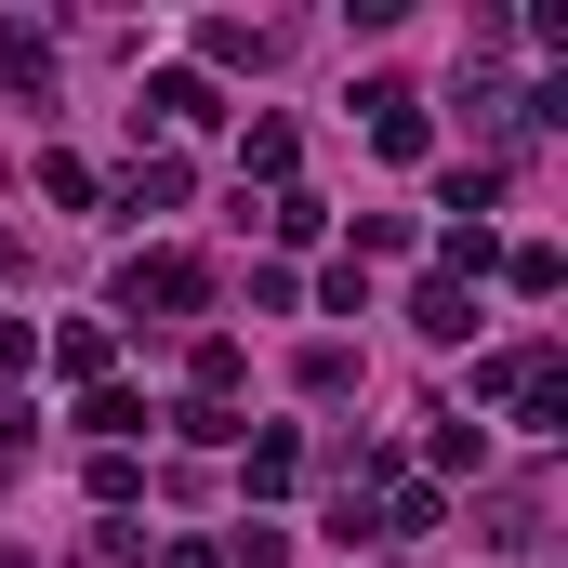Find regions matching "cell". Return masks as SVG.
Returning a JSON list of instances; mask_svg holds the SVG:
<instances>
[{
    "mask_svg": "<svg viewBox=\"0 0 568 568\" xmlns=\"http://www.w3.org/2000/svg\"><path fill=\"white\" fill-rule=\"evenodd\" d=\"M106 304H120V317H199V304H212V265H199V252H133Z\"/></svg>",
    "mask_w": 568,
    "mask_h": 568,
    "instance_id": "cell-1",
    "label": "cell"
},
{
    "mask_svg": "<svg viewBox=\"0 0 568 568\" xmlns=\"http://www.w3.org/2000/svg\"><path fill=\"white\" fill-rule=\"evenodd\" d=\"M357 106H371V145H384V159H424L436 145V106L410 80H357Z\"/></svg>",
    "mask_w": 568,
    "mask_h": 568,
    "instance_id": "cell-2",
    "label": "cell"
},
{
    "mask_svg": "<svg viewBox=\"0 0 568 568\" xmlns=\"http://www.w3.org/2000/svg\"><path fill=\"white\" fill-rule=\"evenodd\" d=\"M239 489H252V516H265V503H291V489H304V436H291V424L239 436Z\"/></svg>",
    "mask_w": 568,
    "mask_h": 568,
    "instance_id": "cell-3",
    "label": "cell"
},
{
    "mask_svg": "<svg viewBox=\"0 0 568 568\" xmlns=\"http://www.w3.org/2000/svg\"><path fill=\"white\" fill-rule=\"evenodd\" d=\"M185 185H199V172H185V159H172V145H145L133 172H120V185H106V212H133V225H145V212H185Z\"/></svg>",
    "mask_w": 568,
    "mask_h": 568,
    "instance_id": "cell-4",
    "label": "cell"
},
{
    "mask_svg": "<svg viewBox=\"0 0 568 568\" xmlns=\"http://www.w3.org/2000/svg\"><path fill=\"white\" fill-rule=\"evenodd\" d=\"M239 384H252V344H239V331H199V344H185V397L239 410Z\"/></svg>",
    "mask_w": 568,
    "mask_h": 568,
    "instance_id": "cell-5",
    "label": "cell"
},
{
    "mask_svg": "<svg viewBox=\"0 0 568 568\" xmlns=\"http://www.w3.org/2000/svg\"><path fill=\"white\" fill-rule=\"evenodd\" d=\"M0 93H27V106H53V27H27V13H0Z\"/></svg>",
    "mask_w": 568,
    "mask_h": 568,
    "instance_id": "cell-6",
    "label": "cell"
},
{
    "mask_svg": "<svg viewBox=\"0 0 568 568\" xmlns=\"http://www.w3.org/2000/svg\"><path fill=\"white\" fill-rule=\"evenodd\" d=\"M199 53H212V67H278V53H291V27H252V13H212V27H199ZM212 67H199V80H212Z\"/></svg>",
    "mask_w": 568,
    "mask_h": 568,
    "instance_id": "cell-7",
    "label": "cell"
},
{
    "mask_svg": "<svg viewBox=\"0 0 568 568\" xmlns=\"http://www.w3.org/2000/svg\"><path fill=\"white\" fill-rule=\"evenodd\" d=\"M53 371H67L80 397H93V384H120V344H106V317H67V331H53Z\"/></svg>",
    "mask_w": 568,
    "mask_h": 568,
    "instance_id": "cell-8",
    "label": "cell"
},
{
    "mask_svg": "<svg viewBox=\"0 0 568 568\" xmlns=\"http://www.w3.org/2000/svg\"><path fill=\"white\" fill-rule=\"evenodd\" d=\"M436 529H449V489L436 476H397L384 489V542H436Z\"/></svg>",
    "mask_w": 568,
    "mask_h": 568,
    "instance_id": "cell-9",
    "label": "cell"
},
{
    "mask_svg": "<svg viewBox=\"0 0 568 568\" xmlns=\"http://www.w3.org/2000/svg\"><path fill=\"white\" fill-rule=\"evenodd\" d=\"M516 424H529V436H568V344H542V371L516 384Z\"/></svg>",
    "mask_w": 568,
    "mask_h": 568,
    "instance_id": "cell-10",
    "label": "cell"
},
{
    "mask_svg": "<svg viewBox=\"0 0 568 568\" xmlns=\"http://www.w3.org/2000/svg\"><path fill=\"white\" fill-rule=\"evenodd\" d=\"M145 120H172V133H185V120H225V93H212L199 67H159V80H145Z\"/></svg>",
    "mask_w": 568,
    "mask_h": 568,
    "instance_id": "cell-11",
    "label": "cell"
},
{
    "mask_svg": "<svg viewBox=\"0 0 568 568\" xmlns=\"http://www.w3.org/2000/svg\"><path fill=\"white\" fill-rule=\"evenodd\" d=\"M291 384H304L317 410H331V397H357V344H344V331H317V344L291 357Z\"/></svg>",
    "mask_w": 568,
    "mask_h": 568,
    "instance_id": "cell-12",
    "label": "cell"
},
{
    "mask_svg": "<svg viewBox=\"0 0 568 568\" xmlns=\"http://www.w3.org/2000/svg\"><path fill=\"white\" fill-rule=\"evenodd\" d=\"M410 331H424V344H476V291L424 278V291H410Z\"/></svg>",
    "mask_w": 568,
    "mask_h": 568,
    "instance_id": "cell-13",
    "label": "cell"
},
{
    "mask_svg": "<svg viewBox=\"0 0 568 568\" xmlns=\"http://www.w3.org/2000/svg\"><path fill=\"white\" fill-rule=\"evenodd\" d=\"M80 436H93V449H133V436H145V397H133V384H93V397H80Z\"/></svg>",
    "mask_w": 568,
    "mask_h": 568,
    "instance_id": "cell-14",
    "label": "cell"
},
{
    "mask_svg": "<svg viewBox=\"0 0 568 568\" xmlns=\"http://www.w3.org/2000/svg\"><path fill=\"white\" fill-rule=\"evenodd\" d=\"M291 159H304L291 120H252V133H239V199H252V185H291Z\"/></svg>",
    "mask_w": 568,
    "mask_h": 568,
    "instance_id": "cell-15",
    "label": "cell"
},
{
    "mask_svg": "<svg viewBox=\"0 0 568 568\" xmlns=\"http://www.w3.org/2000/svg\"><path fill=\"white\" fill-rule=\"evenodd\" d=\"M503 212V172L476 159V172H436V225H489Z\"/></svg>",
    "mask_w": 568,
    "mask_h": 568,
    "instance_id": "cell-16",
    "label": "cell"
},
{
    "mask_svg": "<svg viewBox=\"0 0 568 568\" xmlns=\"http://www.w3.org/2000/svg\"><path fill=\"white\" fill-rule=\"evenodd\" d=\"M436 424V476H489V424H463V410H424Z\"/></svg>",
    "mask_w": 568,
    "mask_h": 568,
    "instance_id": "cell-17",
    "label": "cell"
},
{
    "mask_svg": "<svg viewBox=\"0 0 568 568\" xmlns=\"http://www.w3.org/2000/svg\"><path fill=\"white\" fill-rule=\"evenodd\" d=\"M212 556H225V568H291V529H278V516H239Z\"/></svg>",
    "mask_w": 568,
    "mask_h": 568,
    "instance_id": "cell-18",
    "label": "cell"
},
{
    "mask_svg": "<svg viewBox=\"0 0 568 568\" xmlns=\"http://www.w3.org/2000/svg\"><path fill=\"white\" fill-rule=\"evenodd\" d=\"M40 199H53V212H93L106 185H93V159H67V145H40Z\"/></svg>",
    "mask_w": 568,
    "mask_h": 568,
    "instance_id": "cell-19",
    "label": "cell"
},
{
    "mask_svg": "<svg viewBox=\"0 0 568 568\" xmlns=\"http://www.w3.org/2000/svg\"><path fill=\"white\" fill-rule=\"evenodd\" d=\"M384 252H424V212H357V252L344 265H384Z\"/></svg>",
    "mask_w": 568,
    "mask_h": 568,
    "instance_id": "cell-20",
    "label": "cell"
},
{
    "mask_svg": "<svg viewBox=\"0 0 568 568\" xmlns=\"http://www.w3.org/2000/svg\"><path fill=\"white\" fill-rule=\"evenodd\" d=\"M529 542H542V489H503L489 503V556H529Z\"/></svg>",
    "mask_w": 568,
    "mask_h": 568,
    "instance_id": "cell-21",
    "label": "cell"
},
{
    "mask_svg": "<svg viewBox=\"0 0 568 568\" xmlns=\"http://www.w3.org/2000/svg\"><path fill=\"white\" fill-rule=\"evenodd\" d=\"M503 278L529 291V304H556V291H568V265H556V239H516V252H503Z\"/></svg>",
    "mask_w": 568,
    "mask_h": 568,
    "instance_id": "cell-22",
    "label": "cell"
},
{
    "mask_svg": "<svg viewBox=\"0 0 568 568\" xmlns=\"http://www.w3.org/2000/svg\"><path fill=\"white\" fill-rule=\"evenodd\" d=\"M529 371H542V344H503V357H476V397H489V410H516V384H529Z\"/></svg>",
    "mask_w": 568,
    "mask_h": 568,
    "instance_id": "cell-23",
    "label": "cell"
},
{
    "mask_svg": "<svg viewBox=\"0 0 568 568\" xmlns=\"http://www.w3.org/2000/svg\"><path fill=\"white\" fill-rule=\"evenodd\" d=\"M172 436H185V449H239L252 424H239V410H212V397H185V410H172Z\"/></svg>",
    "mask_w": 568,
    "mask_h": 568,
    "instance_id": "cell-24",
    "label": "cell"
},
{
    "mask_svg": "<svg viewBox=\"0 0 568 568\" xmlns=\"http://www.w3.org/2000/svg\"><path fill=\"white\" fill-rule=\"evenodd\" d=\"M133 489H145L133 449H93V503H106V516H133Z\"/></svg>",
    "mask_w": 568,
    "mask_h": 568,
    "instance_id": "cell-25",
    "label": "cell"
},
{
    "mask_svg": "<svg viewBox=\"0 0 568 568\" xmlns=\"http://www.w3.org/2000/svg\"><path fill=\"white\" fill-rule=\"evenodd\" d=\"M317 225H331V212H317V199H304V185H278V199H265V239H291V252H304V239H317Z\"/></svg>",
    "mask_w": 568,
    "mask_h": 568,
    "instance_id": "cell-26",
    "label": "cell"
},
{
    "mask_svg": "<svg viewBox=\"0 0 568 568\" xmlns=\"http://www.w3.org/2000/svg\"><path fill=\"white\" fill-rule=\"evenodd\" d=\"M27 371H40V331H27V317H0V397H13Z\"/></svg>",
    "mask_w": 568,
    "mask_h": 568,
    "instance_id": "cell-27",
    "label": "cell"
},
{
    "mask_svg": "<svg viewBox=\"0 0 568 568\" xmlns=\"http://www.w3.org/2000/svg\"><path fill=\"white\" fill-rule=\"evenodd\" d=\"M27 436H40V410H27V397H0V476L27 463Z\"/></svg>",
    "mask_w": 568,
    "mask_h": 568,
    "instance_id": "cell-28",
    "label": "cell"
},
{
    "mask_svg": "<svg viewBox=\"0 0 568 568\" xmlns=\"http://www.w3.org/2000/svg\"><path fill=\"white\" fill-rule=\"evenodd\" d=\"M145 568H225V556H212V542L185 529V542H145Z\"/></svg>",
    "mask_w": 568,
    "mask_h": 568,
    "instance_id": "cell-29",
    "label": "cell"
}]
</instances>
